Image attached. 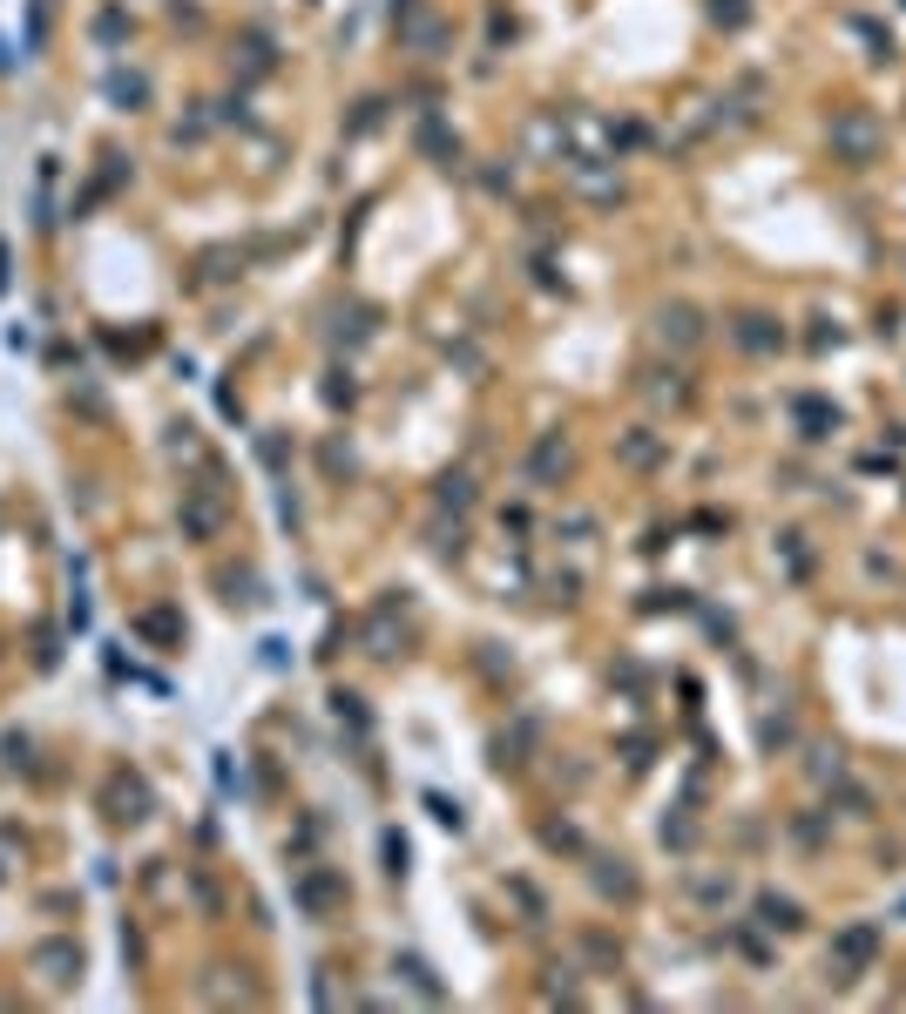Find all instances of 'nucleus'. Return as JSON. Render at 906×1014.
<instances>
[{"label":"nucleus","mask_w":906,"mask_h":1014,"mask_svg":"<svg viewBox=\"0 0 906 1014\" xmlns=\"http://www.w3.org/2000/svg\"><path fill=\"white\" fill-rule=\"evenodd\" d=\"M825 136H832V156H839V163H852V169L879 163V149H886V129H879L873 109H839Z\"/></svg>","instance_id":"obj_1"},{"label":"nucleus","mask_w":906,"mask_h":1014,"mask_svg":"<svg viewBox=\"0 0 906 1014\" xmlns=\"http://www.w3.org/2000/svg\"><path fill=\"white\" fill-rule=\"evenodd\" d=\"M879 954V933L873 927H846L839 940H832V981H852L859 967H873Z\"/></svg>","instance_id":"obj_2"},{"label":"nucleus","mask_w":906,"mask_h":1014,"mask_svg":"<svg viewBox=\"0 0 906 1014\" xmlns=\"http://www.w3.org/2000/svg\"><path fill=\"white\" fill-rule=\"evenodd\" d=\"M731 338L744 345V352H778V345H785V332H778L771 318H758V311H744V318L731 325Z\"/></svg>","instance_id":"obj_3"},{"label":"nucleus","mask_w":906,"mask_h":1014,"mask_svg":"<svg viewBox=\"0 0 906 1014\" xmlns=\"http://www.w3.org/2000/svg\"><path fill=\"white\" fill-rule=\"evenodd\" d=\"M758 920H765L771 933H798L805 927V906L785 900V893H758Z\"/></svg>","instance_id":"obj_4"},{"label":"nucleus","mask_w":906,"mask_h":1014,"mask_svg":"<svg viewBox=\"0 0 906 1014\" xmlns=\"http://www.w3.org/2000/svg\"><path fill=\"white\" fill-rule=\"evenodd\" d=\"M656 332L670 338V345H697V338H704V318H697V311H690V305H670V311H663V325H656Z\"/></svg>","instance_id":"obj_5"},{"label":"nucleus","mask_w":906,"mask_h":1014,"mask_svg":"<svg viewBox=\"0 0 906 1014\" xmlns=\"http://www.w3.org/2000/svg\"><path fill=\"white\" fill-rule=\"evenodd\" d=\"M798 426H805V440H825V433L839 426V413H832L825 399H798Z\"/></svg>","instance_id":"obj_6"},{"label":"nucleus","mask_w":906,"mask_h":1014,"mask_svg":"<svg viewBox=\"0 0 906 1014\" xmlns=\"http://www.w3.org/2000/svg\"><path fill=\"white\" fill-rule=\"evenodd\" d=\"M710 14H717L724 28H744V21H751V7H744V0H710Z\"/></svg>","instance_id":"obj_7"},{"label":"nucleus","mask_w":906,"mask_h":1014,"mask_svg":"<svg viewBox=\"0 0 906 1014\" xmlns=\"http://www.w3.org/2000/svg\"><path fill=\"white\" fill-rule=\"evenodd\" d=\"M798 541H805V535H785V562H792V575H805V568H812V555H805Z\"/></svg>","instance_id":"obj_8"},{"label":"nucleus","mask_w":906,"mask_h":1014,"mask_svg":"<svg viewBox=\"0 0 906 1014\" xmlns=\"http://www.w3.org/2000/svg\"><path fill=\"white\" fill-rule=\"evenodd\" d=\"M765 744H792V717H765Z\"/></svg>","instance_id":"obj_9"}]
</instances>
